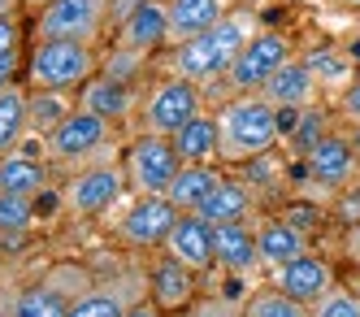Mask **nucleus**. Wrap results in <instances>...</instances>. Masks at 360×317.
<instances>
[{"mask_svg": "<svg viewBox=\"0 0 360 317\" xmlns=\"http://www.w3.org/2000/svg\"><path fill=\"white\" fill-rule=\"evenodd\" d=\"M256 31H261V26H256V18L248 9L226 13L204 35H191L183 44H174V52H169V74H183V78H191L195 87H209V83H217V78L230 74L235 57L243 52V44Z\"/></svg>", "mask_w": 360, "mask_h": 317, "instance_id": "1", "label": "nucleus"}, {"mask_svg": "<svg viewBox=\"0 0 360 317\" xmlns=\"http://www.w3.org/2000/svg\"><path fill=\"white\" fill-rule=\"evenodd\" d=\"M217 135H221V166H248L265 152H278L282 113L261 92H235L217 104Z\"/></svg>", "mask_w": 360, "mask_h": 317, "instance_id": "2", "label": "nucleus"}, {"mask_svg": "<svg viewBox=\"0 0 360 317\" xmlns=\"http://www.w3.org/2000/svg\"><path fill=\"white\" fill-rule=\"evenodd\" d=\"M44 156L65 170H87L100 161H117V126L87 109H74L53 135H44Z\"/></svg>", "mask_w": 360, "mask_h": 317, "instance_id": "3", "label": "nucleus"}, {"mask_svg": "<svg viewBox=\"0 0 360 317\" xmlns=\"http://www.w3.org/2000/svg\"><path fill=\"white\" fill-rule=\"evenodd\" d=\"M22 74H27V87L79 92L100 74V52L96 44H79V39H35Z\"/></svg>", "mask_w": 360, "mask_h": 317, "instance_id": "4", "label": "nucleus"}, {"mask_svg": "<svg viewBox=\"0 0 360 317\" xmlns=\"http://www.w3.org/2000/svg\"><path fill=\"white\" fill-rule=\"evenodd\" d=\"M100 274L83 261H57L48 266L44 278H35L31 287H22L9 304V317H70L74 300H79L87 287L96 282Z\"/></svg>", "mask_w": 360, "mask_h": 317, "instance_id": "5", "label": "nucleus"}, {"mask_svg": "<svg viewBox=\"0 0 360 317\" xmlns=\"http://www.w3.org/2000/svg\"><path fill=\"white\" fill-rule=\"evenodd\" d=\"M204 113V87H195L191 78L183 74H165L157 78L143 100H139V118H143V130H152V135H165L174 139L178 130H183L191 118Z\"/></svg>", "mask_w": 360, "mask_h": 317, "instance_id": "6", "label": "nucleus"}, {"mask_svg": "<svg viewBox=\"0 0 360 317\" xmlns=\"http://www.w3.org/2000/svg\"><path fill=\"white\" fill-rule=\"evenodd\" d=\"M122 170H126V182H131L135 196H165L169 182L178 178V170H183V161H178V152H174V139L139 130V135L122 148Z\"/></svg>", "mask_w": 360, "mask_h": 317, "instance_id": "7", "label": "nucleus"}, {"mask_svg": "<svg viewBox=\"0 0 360 317\" xmlns=\"http://www.w3.org/2000/svg\"><path fill=\"white\" fill-rule=\"evenodd\" d=\"M113 26V0H48L35 13V39L96 44Z\"/></svg>", "mask_w": 360, "mask_h": 317, "instance_id": "8", "label": "nucleus"}, {"mask_svg": "<svg viewBox=\"0 0 360 317\" xmlns=\"http://www.w3.org/2000/svg\"><path fill=\"white\" fill-rule=\"evenodd\" d=\"M131 192V182H126V170L122 161H100V166H87V170H74L70 182H65V209L74 218H100L117 209Z\"/></svg>", "mask_w": 360, "mask_h": 317, "instance_id": "9", "label": "nucleus"}, {"mask_svg": "<svg viewBox=\"0 0 360 317\" xmlns=\"http://www.w3.org/2000/svg\"><path fill=\"white\" fill-rule=\"evenodd\" d=\"M174 222H178V209L165 196H135L122 209V218L113 222V240L126 252H157V248H165Z\"/></svg>", "mask_w": 360, "mask_h": 317, "instance_id": "10", "label": "nucleus"}, {"mask_svg": "<svg viewBox=\"0 0 360 317\" xmlns=\"http://www.w3.org/2000/svg\"><path fill=\"white\" fill-rule=\"evenodd\" d=\"M287 61H295L291 35H282V31H256L243 44V52L235 57V66H230L226 83L235 87V92H261Z\"/></svg>", "mask_w": 360, "mask_h": 317, "instance_id": "11", "label": "nucleus"}, {"mask_svg": "<svg viewBox=\"0 0 360 317\" xmlns=\"http://www.w3.org/2000/svg\"><path fill=\"white\" fill-rule=\"evenodd\" d=\"M148 296V278H143V266H131L117 278H96L87 292L74 300L70 317H126L135 300Z\"/></svg>", "mask_w": 360, "mask_h": 317, "instance_id": "12", "label": "nucleus"}, {"mask_svg": "<svg viewBox=\"0 0 360 317\" xmlns=\"http://www.w3.org/2000/svg\"><path fill=\"white\" fill-rule=\"evenodd\" d=\"M304 170H308V178H313L317 187L347 192L352 182L360 178V156H356V148H352L347 135H334V130H326V135L304 152Z\"/></svg>", "mask_w": 360, "mask_h": 317, "instance_id": "13", "label": "nucleus"}, {"mask_svg": "<svg viewBox=\"0 0 360 317\" xmlns=\"http://www.w3.org/2000/svg\"><path fill=\"white\" fill-rule=\"evenodd\" d=\"M261 96L274 104L278 113H308V109H317V96H321V83H317V74L308 70V61H287L269 83L261 87Z\"/></svg>", "mask_w": 360, "mask_h": 317, "instance_id": "14", "label": "nucleus"}, {"mask_svg": "<svg viewBox=\"0 0 360 317\" xmlns=\"http://www.w3.org/2000/svg\"><path fill=\"white\" fill-rule=\"evenodd\" d=\"M174 261H183V266L191 274H204V270H213L217 266V244H213V226L204 222L200 213H178L174 230H169V240L165 248Z\"/></svg>", "mask_w": 360, "mask_h": 317, "instance_id": "15", "label": "nucleus"}, {"mask_svg": "<svg viewBox=\"0 0 360 317\" xmlns=\"http://www.w3.org/2000/svg\"><path fill=\"white\" fill-rule=\"evenodd\" d=\"M213 244H217V266L230 278H256L261 261V244H256V222H230V226H213Z\"/></svg>", "mask_w": 360, "mask_h": 317, "instance_id": "16", "label": "nucleus"}, {"mask_svg": "<svg viewBox=\"0 0 360 317\" xmlns=\"http://www.w3.org/2000/svg\"><path fill=\"white\" fill-rule=\"evenodd\" d=\"M117 44L131 48V52H143V57H152V52H161L169 39V9L165 0H143V5L126 18L117 26Z\"/></svg>", "mask_w": 360, "mask_h": 317, "instance_id": "17", "label": "nucleus"}, {"mask_svg": "<svg viewBox=\"0 0 360 317\" xmlns=\"http://www.w3.org/2000/svg\"><path fill=\"white\" fill-rule=\"evenodd\" d=\"M274 287H278V292H287L291 300H300V304L313 309L330 292V287H334V270H330V261L304 252L300 261H291V266L274 270Z\"/></svg>", "mask_w": 360, "mask_h": 317, "instance_id": "18", "label": "nucleus"}, {"mask_svg": "<svg viewBox=\"0 0 360 317\" xmlns=\"http://www.w3.org/2000/svg\"><path fill=\"white\" fill-rule=\"evenodd\" d=\"M148 300L157 309H165V313L187 309L195 300V274L183 266V261H174L169 252H161L157 261H152V270H148Z\"/></svg>", "mask_w": 360, "mask_h": 317, "instance_id": "19", "label": "nucleus"}, {"mask_svg": "<svg viewBox=\"0 0 360 317\" xmlns=\"http://www.w3.org/2000/svg\"><path fill=\"white\" fill-rule=\"evenodd\" d=\"M79 109L96 113V118H105L113 126H122L126 118H131L139 109V96L131 83H122V78H109V74H96L91 83L79 87Z\"/></svg>", "mask_w": 360, "mask_h": 317, "instance_id": "20", "label": "nucleus"}, {"mask_svg": "<svg viewBox=\"0 0 360 317\" xmlns=\"http://www.w3.org/2000/svg\"><path fill=\"white\" fill-rule=\"evenodd\" d=\"M195 213L209 222V226H230V222H252L256 218V192L248 178H221L217 187L209 192V200H204Z\"/></svg>", "mask_w": 360, "mask_h": 317, "instance_id": "21", "label": "nucleus"}, {"mask_svg": "<svg viewBox=\"0 0 360 317\" xmlns=\"http://www.w3.org/2000/svg\"><path fill=\"white\" fill-rule=\"evenodd\" d=\"M39 192H48V156L39 152H9L0 156V196H27L39 200Z\"/></svg>", "mask_w": 360, "mask_h": 317, "instance_id": "22", "label": "nucleus"}, {"mask_svg": "<svg viewBox=\"0 0 360 317\" xmlns=\"http://www.w3.org/2000/svg\"><path fill=\"white\" fill-rule=\"evenodd\" d=\"M165 9H169V39L183 44L217 26L226 13H235V0H165Z\"/></svg>", "mask_w": 360, "mask_h": 317, "instance_id": "23", "label": "nucleus"}, {"mask_svg": "<svg viewBox=\"0 0 360 317\" xmlns=\"http://www.w3.org/2000/svg\"><path fill=\"white\" fill-rule=\"evenodd\" d=\"M256 244H261V261L269 270H282L308 252V235L295 230L287 218H261L256 222Z\"/></svg>", "mask_w": 360, "mask_h": 317, "instance_id": "24", "label": "nucleus"}, {"mask_svg": "<svg viewBox=\"0 0 360 317\" xmlns=\"http://www.w3.org/2000/svg\"><path fill=\"white\" fill-rule=\"evenodd\" d=\"M174 152L183 166H221V135H217V113H200L174 135Z\"/></svg>", "mask_w": 360, "mask_h": 317, "instance_id": "25", "label": "nucleus"}, {"mask_svg": "<svg viewBox=\"0 0 360 317\" xmlns=\"http://www.w3.org/2000/svg\"><path fill=\"white\" fill-rule=\"evenodd\" d=\"M221 178H226L221 166H183V170H178V178L169 182L165 200L178 209V213H195V209L209 200V192L217 187Z\"/></svg>", "mask_w": 360, "mask_h": 317, "instance_id": "26", "label": "nucleus"}, {"mask_svg": "<svg viewBox=\"0 0 360 317\" xmlns=\"http://www.w3.org/2000/svg\"><path fill=\"white\" fill-rule=\"evenodd\" d=\"M27 122L31 130L44 139V135H53V130L79 109V92H48V87H27Z\"/></svg>", "mask_w": 360, "mask_h": 317, "instance_id": "27", "label": "nucleus"}, {"mask_svg": "<svg viewBox=\"0 0 360 317\" xmlns=\"http://www.w3.org/2000/svg\"><path fill=\"white\" fill-rule=\"evenodd\" d=\"M27 87H9V92H0V156H9L22 148V139H27Z\"/></svg>", "mask_w": 360, "mask_h": 317, "instance_id": "28", "label": "nucleus"}, {"mask_svg": "<svg viewBox=\"0 0 360 317\" xmlns=\"http://www.w3.org/2000/svg\"><path fill=\"white\" fill-rule=\"evenodd\" d=\"M308 70L317 74L321 87H334V92H347L360 78V66L352 61V52H343V48H317L313 57H308Z\"/></svg>", "mask_w": 360, "mask_h": 317, "instance_id": "29", "label": "nucleus"}, {"mask_svg": "<svg viewBox=\"0 0 360 317\" xmlns=\"http://www.w3.org/2000/svg\"><path fill=\"white\" fill-rule=\"evenodd\" d=\"M243 317H313V309L291 300L287 292H278V287H256V292L243 300Z\"/></svg>", "mask_w": 360, "mask_h": 317, "instance_id": "30", "label": "nucleus"}, {"mask_svg": "<svg viewBox=\"0 0 360 317\" xmlns=\"http://www.w3.org/2000/svg\"><path fill=\"white\" fill-rule=\"evenodd\" d=\"M35 226V200L27 196H0V235H22Z\"/></svg>", "mask_w": 360, "mask_h": 317, "instance_id": "31", "label": "nucleus"}, {"mask_svg": "<svg viewBox=\"0 0 360 317\" xmlns=\"http://www.w3.org/2000/svg\"><path fill=\"white\" fill-rule=\"evenodd\" d=\"M169 317H243V300H230V296H195L187 309H178Z\"/></svg>", "mask_w": 360, "mask_h": 317, "instance_id": "32", "label": "nucleus"}, {"mask_svg": "<svg viewBox=\"0 0 360 317\" xmlns=\"http://www.w3.org/2000/svg\"><path fill=\"white\" fill-rule=\"evenodd\" d=\"M313 317H360V296L334 282L330 292L313 304Z\"/></svg>", "mask_w": 360, "mask_h": 317, "instance_id": "33", "label": "nucleus"}, {"mask_svg": "<svg viewBox=\"0 0 360 317\" xmlns=\"http://www.w3.org/2000/svg\"><path fill=\"white\" fill-rule=\"evenodd\" d=\"M18 48H22V31L13 18H0V66H18Z\"/></svg>", "mask_w": 360, "mask_h": 317, "instance_id": "34", "label": "nucleus"}, {"mask_svg": "<svg viewBox=\"0 0 360 317\" xmlns=\"http://www.w3.org/2000/svg\"><path fill=\"white\" fill-rule=\"evenodd\" d=\"M339 118H347L352 126H360V78L347 92H339Z\"/></svg>", "mask_w": 360, "mask_h": 317, "instance_id": "35", "label": "nucleus"}, {"mask_svg": "<svg viewBox=\"0 0 360 317\" xmlns=\"http://www.w3.org/2000/svg\"><path fill=\"white\" fill-rule=\"evenodd\" d=\"M126 317H169V313H165V309H157V304L143 296V300H135L131 309H126Z\"/></svg>", "mask_w": 360, "mask_h": 317, "instance_id": "36", "label": "nucleus"}, {"mask_svg": "<svg viewBox=\"0 0 360 317\" xmlns=\"http://www.w3.org/2000/svg\"><path fill=\"white\" fill-rule=\"evenodd\" d=\"M139 5H143V0H113V31H117V26H122L126 18H131Z\"/></svg>", "mask_w": 360, "mask_h": 317, "instance_id": "37", "label": "nucleus"}, {"mask_svg": "<svg viewBox=\"0 0 360 317\" xmlns=\"http://www.w3.org/2000/svg\"><path fill=\"white\" fill-rule=\"evenodd\" d=\"M347 256H352V266H360V222L347 226Z\"/></svg>", "mask_w": 360, "mask_h": 317, "instance_id": "38", "label": "nucleus"}, {"mask_svg": "<svg viewBox=\"0 0 360 317\" xmlns=\"http://www.w3.org/2000/svg\"><path fill=\"white\" fill-rule=\"evenodd\" d=\"M22 9V0H0V18H18Z\"/></svg>", "mask_w": 360, "mask_h": 317, "instance_id": "39", "label": "nucleus"}, {"mask_svg": "<svg viewBox=\"0 0 360 317\" xmlns=\"http://www.w3.org/2000/svg\"><path fill=\"white\" fill-rule=\"evenodd\" d=\"M352 148H356V156H360V126H352Z\"/></svg>", "mask_w": 360, "mask_h": 317, "instance_id": "40", "label": "nucleus"}, {"mask_svg": "<svg viewBox=\"0 0 360 317\" xmlns=\"http://www.w3.org/2000/svg\"><path fill=\"white\" fill-rule=\"evenodd\" d=\"M22 5H27V9H35V13H39V9L48 5V0H22Z\"/></svg>", "mask_w": 360, "mask_h": 317, "instance_id": "41", "label": "nucleus"}]
</instances>
